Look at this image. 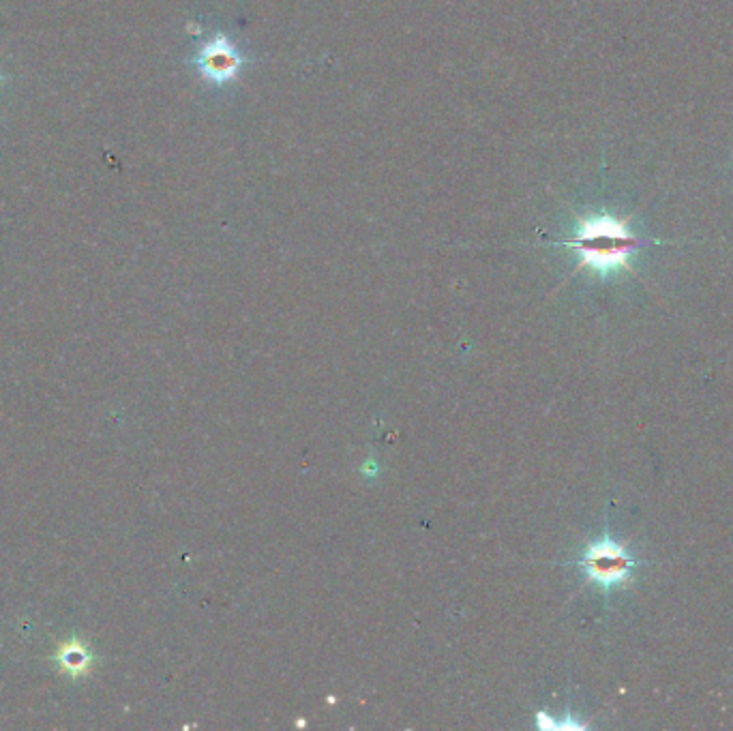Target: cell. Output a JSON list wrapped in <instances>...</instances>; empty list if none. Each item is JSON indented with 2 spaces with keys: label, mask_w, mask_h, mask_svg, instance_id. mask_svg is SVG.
<instances>
[{
  "label": "cell",
  "mask_w": 733,
  "mask_h": 731,
  "mask_svg": "<svg viewBox=\"0 0 733 731\" xmlns=\"http://www.w3.org/2000/svg\"><path fill=\"white\" fill-rule=\"evenodd\" d=\"M196 65L202 78H206L208 82L226 84L238 76V71L243 67V58L226 37L217 35L200 50Z\"/></svg>",
  "instance_id": "3"
},
{
  "label": "cell",
  "mask_w": 733,
  "mask_h": 731,
  "mask_svg": "<svg viewBox=\"0 0 733 731\" xmlns=\"http://www.w3.org/2000/svg\"><path fill=\"white\" fill-rule=\"evenodd\" d=\"M579 566L588 581H594L605 590H613L633 579L637 560L622 543L613 541L611 536H603L601 541H594L583 549Z\"/></svg>",
  "instance_id": "2"
},
{
  "label": "cell",
  "mask_w": 733,
  "mask_h": 731,
  "mask_svg": "<svg viewBox=\"0 0 733 731\" xmlns=\"http://www.w3.org/2000/svg\"><path fill=\"white\" fill-rule=\"evenodd\" d=\"M626 223V219L611 215L583 217L577 223L573 238H568L562 245L577 251V268H590L601 277L618 271H633L631 256L639 247L648 245V241L631 234Z\"/></svg>",
  "instance_id": "1"
},
{
  "label": "cell",
  "mask_w": 733,
  "mask_h": 731,
  "mask_svg": "<svg viewBox=\"0 0 733 731\" xmlns=\"http://www.w3.org/2000/svg\"><path fill=\"white\" fill-rule=\"evenodd\" d=\"M0 80H3V78H0Z\"/></svg>",
  "instance_id": "4"
}]
</instances>
